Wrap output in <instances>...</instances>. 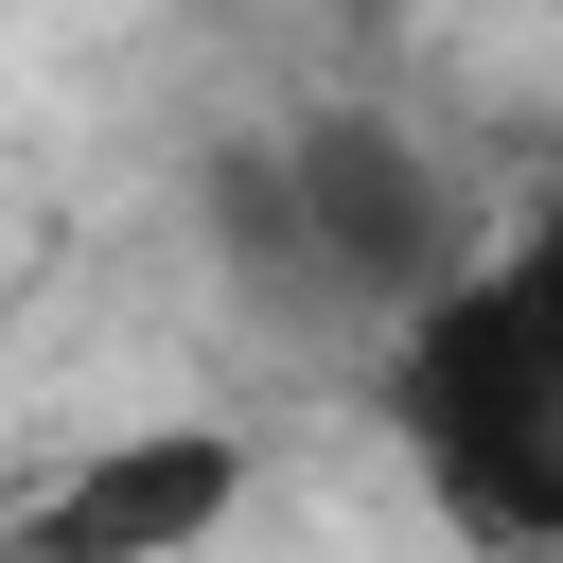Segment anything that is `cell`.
<instances>
[{
  "instance_id": "obj_1",
  "label": "cell",
  "mask_w": 563,
  "mask_h": 563,
  "mask_svg": "<svg viewBox=\"0 0 563 563\" xmlns=\"http://www.w3.org/2000/svg\"><path fill=\"white\" fill-rule=\"evenodd\" d=\"M387 440L457 545L563 563V211L457 246L387 317Z\"/></svg>"
},
{
  "instance_id": "obj_2",
  "label": "cell",
  "mask_w": 563,
  "mask_h": 563,
  "mask_svg": "<svg viewBox=\"0 0 563 563\" xmlns=\"http://www.w3.org/2000/svg\"><path fill=\"white\" fill-rule=\"evenodd\" d=\"M211 229H229V264H246L264 299H299V317H369V334L475 246L457 194H440V158H422L405 123H352V106L229 141V158H211Z\"/></svg>"
},
{
  "instance_id": "obj_3",
  "label": "cell",
  "mask_w": 563,
  "mask_h": 563,
  "mask_svg": "<svg viewBox=\"0 0 563 563\" xmlns=\"http://www.w3.org/2000/svg\"><path fill=\"white\" fill-rule=\"evenodd\" d=\"M246 510V440L229 422H106L88 457H53L0 510V563H194Z\"/></svg>"
}]
</instances>
